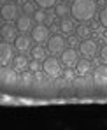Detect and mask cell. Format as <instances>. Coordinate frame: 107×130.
<instances>
[{
    "mask_svg": "<svg viewBox=\"0 0 107 130\" xmlns=\"http://www.w3.org/2000/svg\"><path fill=\"white\" fill-rule=\"evenodd\" d=\"M97 0H74L70 7V14L76 21H91L97 14Z\"/></svg>",
    "mask_w": 107,
    "mask_h": 130,
    "instance_id": "cell-1",
    "label": "cell"
},
{
    "mask_svg": "<svg viewBox=\"0 0 107 130\" xmlns=\"http://www.w3.org/2000/svg\"><path fill=\"white\" fill-rule=\"evenodd\" d=\"M63 63H62V60H56L55 56H47L46 60L42 62V70L46 76H49V77H60L62 76V72H63Z\"/></svg>",
    "mask_w": 107,
    "mask_h": 130,
    "instance_id": "cell-2",
    "label": "cell"
},
{
    "mask_svg": "<svg viewBox=\"0 0 107 130\" xmlns=\"http://www.w3.org/2000/svg\"><path fill=\"white\" fill-rule=\"evenodd\" d=\"M65 44H67V41H65L63 35L55 34V35H51L49 41H47V51H49L51 55H62L65 49H67Z\"/></svg>",
    "mask_w": 107,
    "mask_h": 130,
    "instance_id": "cell-3",
    "label": "cell"
},
{
    "mask_svg": "<svg viewBox=\"0 0 107 130\" xmlns=\"http://www.w3.org/2000/svg\"><path fill=\"white\" fill-rule=\"evenodd\" d=\"M49 28L44 25V23H37L33 28H32V39H33V42L37 44H44L49 41Z\"/></svg>",
    "mask_w": 107,
    "mask_h": 130,
    "instance_id": "cell-4",
    "label": "cell"
},
{
    "mask_svg": "<svg viewBox=\"0 0 107 130\" xmlns=\"http://www.w3.org/2000/svg\"><path fill=\"white\" fill-rule=\"evenodd\" d=\"M79 51H81V55L84 58H93L97 55V51H98V44H97V41H93L91 37L83 39V42L79 44Z\"/></svg>",
    "mask_w": 107,
    "mask_h": 130,
    "instance_id": "cell-5",
    "label": "cell"
},
{
    "mask_svg": "<svg viewBox=\"0 0 107 130\" xmlns=\"http://www.w3.org/2000/svg\"><path fill=\"white\" fill-rule=\"evenodd\" d=\"M20 18V7L14 2H5L2 5V20L4 21H14Z\"/></svg>",
    "mask_w": 107,
    "mask_h": 130,
    "instance_id": "cell-6",
    "label": "cell"
},
{
    "mask_svg": "<svg viewBox=\"0 0 107 130\" xmlns=\"http://www.w3.org/2000/svg\"><path fill=\"white\" fill-rule=\"evenodd\" d=\"M12 60H14V47L9 44V41H4L0 44V63L4 67V65H9Z\"/></svg>",
    "mask_w": 107,
    "mask_h": 130,
    "instance_id": "cell-7",
    "label": "cell"
},
{
    "mask_svg": "<svg viewBox=\"0 0 107 130\" xmlns=\"http://www.w3.org/2000/svg\"><path fill=\"white\" fill-rule=\"evenodd\" d=\"M77 62H79V55H77L76 47H68V49H65L63 53H62V63H63L67 69L76 67Z\"/></svg>",
    "mask_w": 107,
    "mask_h": 130,
    "instance_id": "cell-8",
    "label": "cell"
},
{
    "mask_svg": "<svg viewBox=\"0 0 107 130\" xmlns=\"http://www.w3.org/2000/svg\"><path fill=\"white\" fill-rule=\"evenodd\" d=\"M0 79L4 85H14V83H18V70L14 67L11 69L7 65H4L0 70Z\"/></svg>",
    "mask_w": 107,
    "mask_h": 130,
    "instance_id": "cell-9",
    "label": "cell"
},
{
    "mask_svg": "<svg viewBox=\"0 0 107 130\" xmlns=\"http://www.w3.org/2000/svg\"><path fill=\"white\" fill-rule=\"evenodd\" d=\"M18 26L16 25H12L11 21H5L2 25V28H0V35H2V39L4 41H16V37H18Z\"/></svg>",
    "mask_w": 107,
    "mask_h": 130,
    "instance_id": "cell-10",
    "label": "cell"
},
{
    "mask_svg": "<svg viewBox=\"0 0 107 130\" xmlns=\"http://www.w3.org/2000/svg\"><path fill=\"white\" fill-rule=\"evenodd\" d=\"M16 26L21 34H26V32H32L33 28V20L30 14H20V18L16 20Z\"/></svg>",
    "mask_w": 107,
    "mask_h": 130,
    "instance_id": "cell-11",
    "label": "cell"
},
{
    "mask_svg": "<svg viewBox=\"0 0 107 130\" xmlns=\"http://www.w3.org/2000/svg\"><path fill=\"white\" fill-rule=\"evenodd\" d=\"M32 41H33V39H30V37H26L25 34H21V35L16 37V41H14V47H16L20 53L32 51Z\"/></svg>",
    "mask_w": 107,
    "mask_h": 130,
    "instance_id": "cell-12",
    "label": "cell"
},
{
    "mask_svg": "<svg viewBox=\"0 0 107 130\" xmlns=\"http://www.w3.org/2000/svg\"><path fill=\"white\" fill-rule=\"evenodd\" d=\"M76 20L74 18H62V21H60V30H62V34L65 35H70V34H74L76 32Z\"/></svg>",
    "mask_w": 107,
    "mask_h": 130,
    "instance_id": "cell-13",
    "label": "cell"
},
{
    "mask_svg": "<svg viewBox=\"0 0 107 130\" xmlns=\"http://www.w3.org/2000/svg\"><path fill=\"white\" fill-rule=\"evenodd\" d=\"M93 81L97 85H107V65H98L93 72Z\"/></svg>",
    "mask_w": 107,
    "mask_h": 130,
    "instance_id": "cell-14",
    "label": "cell"
},
{
    "mask_svg": "<svg viewBox=\"0 0 107 130\" xmlns=\"http://www.w3.org/2000/svg\"><path fill=\"white\" fill-rule=\"evenodd\" d=\"M91 69H93V65H91V62H90V58H83V60H79L77 65H76L77 76H86V74H90Z\"/></svg>",
    "mask_w": 107,
    "mask_h": 130,
    "instance_id": "cell-15",
    "label": "cell"
},
{
    "mask_svg": "<svg viewBox=\"0 0 107 130\" xmlns=\"http://www.w3.org/2000/svg\"><path fill=\"white\" fill-rule=\"evenodd\" d=\"M28 58L25 56V55H16L14 56V60H12V67L18 70V72H25L26 69H28Z\"/></svg>",
    "mask_w": 107,
    "mask_h": 130,
    "instance_id": "cell-16",
    "label": "cell"
},
{
    "mask_svg": "<svg viewBox=\"0 0 107 130\" xmlns=\"http://www.w3.org/2000/svg\"><path fill=\"white\" fill-rule=\"evenodd\" d=\"M32 56H33L35 60H39V62H44V60L47 58V51H46L42 46L39 44V46L32 47Z\"/></svg>",
    "mask_w": 107,
    "mask_h": 130,
    "instance_id": "cell-17",
    "label": "cell"
},
{
    "mask_svg": "<svg viewBox=\"0 0 107 130\" xmlns=\"http://www.w3.org/2000/svg\"><path fill=\"white\" fill-rule=\"evenodd\" d=\"M55 12L58 18H67V14L70 12V7L67 5V2H62V4H56L55 5Z\"/></svg>",
    "mask_w": 107,
    "mask_h": 130,
    "instance_id": "cell-18",
    "label": "cell"
},
{
    "mask_svg": "<svg viewBox=\"0 0 107 130\" xmlns=\"http://www.w3.org/2000/svg\"><path fill=\"white\" fill-rule=\"evenodd\" d=\"M91 25H79L77 28H76V34L81 37V39H88L90 35H91Z\"/></svg>",
    "mask_w": 107,
    "mask_h": 130,
    "instance_id": "cell-19",
    "label": "cell"
},
{
    "mask_svg": "<svg viewBox=\"0 0 107 130\" xmlns=\"http://www.w3.org/2000/svg\"><path fill=\"white\" fill-rule=\"evenodd\" d=\"M35 5H37L35 2H23V4H21V11L25 12V14L33 16V12L37 11V9H35Z\"/></svg>",
    "mask_w": 107,
    "mask_h": 130,
    "instance_id": "cell-20",
    "label": "cell"
},
{
    "mask_svg": "<svg viewBox=\"0 0 107 130\" xmlns=\"http://www.w3.org/2000/svg\"><path fill=\"white\" fill-rule=\"evenodd\" d=\"M33 20H35V23H44L46 20H47V12L44 11L42 7H41V9H37V11L33 12Z\"/></svg>",
    "mask_w": 107,
    "mask_h": 130,
    "instance_id": "cell-21",
    "label": "cell"
},
{
    "mask_svg": "<svg viewBox=\"0 0 107 130\" xmlns=\"http://www.w3.org/2000/svg\"><path fill=\"white\" fill-rule=\"evenodd\" d=\"M33 74H35V72H33ZM33 74H32V70H30V72H26V70H25V72H21V81H23V85H26V86H28V85H32V83H33V79H35V76H33Z\"/></svg>",
    "mask_w": 107,
    "mask_h": 130,
    "instance_id": "cell-22",
    "label": "cell"
},
{
    "mask_svg": "<svg viewBox=\"0 0 107 130\" xmlns=\"http://www.w3.org/2000/svg\"><path fill=\"white\" fill-rule=\"evenodd\" d=\"M39 7H42V9H51V7H55L56 5V0H33Z\"/></svg>",
    "mask_w": 107,
    "mask_h": 130,
    "instance_id": "cell-23",
    "label": "cell"
},
{
    "mask_svg": "<svg viewBox=\"0 0 107 130\" xmlns=\"http://www.w3.org/2000/svg\"><path fill=\"white\" fill-rule=\"evenodd\" d=\"M79 41H81V37H79L77 34H76V35H72V34H70V35H68V39H67V44H68L70 47H77V46H79Z\"/></svg>",
    "mask_w": 107,
    "mask_h": 130,
    "instance_id": "cell-24",
    "label": "cell"
},
{
    "mask_svg": "<svg viewBox=\"0 0 107 130\" xmlns=\"http://www.w3.org/2000/svg\"><path fill=\"white\" fill-rule=\"evenodd\" d=\"M98 20H100V25H102V26H104V28L107 30V5L104 7V9H102V11H100V14H98Z\"/></svg>",
    "mask_w": 107,
    "mask_h": 130,
    "instance_id": "cell-25",
    "label": "cell"
},
{
    "mask_svg": "<svg viewBox=\"0 0 107 130\" xmlns=\"http://www.w3.org/2000/svg\"><path fill=\"white\" fill-rule=\"evenodd\" d=\"M28 69H30L32 72H39L42 67H41V62H39V60H35V58H33V60L28 63Z\"/></svg>",
    "mask_w": 107,
    "mask_h": 130,
    "instance_id": "cell-26",
    "label": "cell"
},
{
    "mask_svg": "<svg viewBox=\"0 0 107 130\" xmlns=\"http://www.w3.org/2000/svg\"><path fill=\"white\" fill-rule=\"evenodd\" d=\"M100 60H102L104 63H107V44L100 47Z\"/></svg>",
    "mask_w": 107,
    "mask_h": 130,
    "instance_id": "cell-27",
    "label": "cell"
},
{
    "mask_svg": "<svg viewBox=\"0 0 107 130\" xmlns=\"http://www.w3.org/2000/svg\"><path fill=\"white\" fill-rule=\"evenodd\" d=\"M76 74H77V72H74L72 69H67V70H65V79H67V81H72V79L76 77Z\"/></svg>",
    "mask_w": 107,
    "mask_h": 130,
    "instance_id": "cell-28",
    "label": "cell"
},
{
    "mask_svg": "<svg viewBox=\"0 0 107 130\" xmlns=\"http://www.w3.org/2000/svg\"><path fill=\"white\" fill-rule=\"evenodd\" d=\"M35 81H39V83H44V76L41 74V70H39V72H35Z\"/></svg>",
    "mask_w": 107,
    "mask_h": 130,
    "instance_id": "cell-29",
    "label": "cell"
},
{
    "mask_svg": "<svg viewBox=\"0 0 107 130\" xmlns=\"http://www.w3.org/2000/svg\"><path fill=\"white\" fill-rule=\"evenodd\" d=\"M98 4H100V5H104V4H105V0H98Z\"/></svg>",
    "mask_w": 107,
    "mask_h": 130,
    "instance_id": "cell-30",
    "label": "cell"
},
{
    "mask_svg": "<svg viewBox=\"0 0 107 130\" xmlns=\"http://www.w3.org/2000/svg\"><path fill=\"white\" fill-rule=\"evenodd\" d=\"M62 2H67V4H68V2H74V0H62Z\"/></svg>",
    "mask_w": 107,
    "mask_h": 130,
    "instance_id": "cell-31",
    "label": "cell"
},
{
    "mask_svg": "<svg viewBox=\"0 0 107 130\" xmlns=\"http://www.w3.org/2000/svg\"><path fill=\"white\" fill-rule=\"evenodd\" d=\"M5 2H7V0H5ZM9 2H16V0H9Z\"/></svg>",
    "mask_w": 107,
    "mask_h": 130,
    "instance_id": "cell-32",
    "label": "cell"
}]
</instances>
